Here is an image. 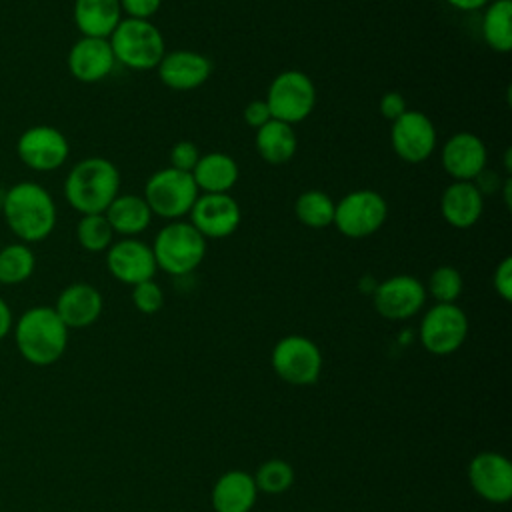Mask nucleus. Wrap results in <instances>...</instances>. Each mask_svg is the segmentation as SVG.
Instances as JSON below:
<instances>
[{"label":"nucleus","mask_w":512,"mask_h":512,"mask_svg":"<svg viewBox=\"0 0 512 512\" xmlns=\"http://www.w3.org/2000/svg\"><path fill=\"white\" fill-rule=\"evenodd\" d=\"M0 214L16 240L36 244L46 240L58 222L52 194L34 180H20L6 188Z\"/></svg>","instance_id":"nucleus-1"},{"label":"nucleus","mask_w":512,"mask_h":512,"mask_svg":"<svg viewBox=\"0 0 512 512\" xmlns=\"http://www.w3.org/2000/svg\"><path fill=\"white\" fill-rule=\"evenodd\" d=\"M68 332L52 306H32L12 324L18 354L34 366L58 362L68 348Z\"/></svg>","instance_id":"nucleus-2"},{"label":"nucleus","mask_w":512,"mask_h":512,"mask_svg":"<svg viewBox=\"0 0 512 512\" xmlns=\"http://www.w3.org/2000/svg\"><path fill=\"white\" fill-rule=\"evenodd\" d=\"M62 192L68 206L78 214H104L120 194V172L108 158H82L68 170Z\"/></svg>","instance_id":"nucleus-3"},{"label":"nucleus","mask_w":512,"mask_h":512,"mask_svg":"<svg viewBox=\"0 0 512 512\" xmlns=\"http://www.w3.org/2000/svg\"><path fill=\"white\" fill-rule=\"evenodd\" d=\"M116 64L130 70H152L166 54L160 28L150 20L122 18L108 38Z\"/></svg>","instance_id":"nucleus-4"},{"label":"nucleus","mask_w":512,"mask_h":512,"mask_svg":"<svg viewBox=\"0 0 512 512\" xmlns=\"http://www.w3.org/2000/svg\"><path fill=\"white\" fill-rule=\"evenodd\" d=\"M206 242L188 220H172L154 238L156 266L170 276H186L202 264Z\"/></svg>","instance_id":"nucleus-5"},{"label":"nucleus","mask_w":512,"mask_h":512,"mask_svg":"<svg viewBox=\"0 0 512 512\" xmlns=\"http://www.w3.org/2000/svg\"><path fill=\"white\" fill-rule=\"evenodd\" d=\"M198 188L190 172L176 170L172 166L156 170L144 184L142 198L154 216H160L168 222L182 220L190 214Z\"/></svg>","instance_id":"nucleus-6"},{"label":"nucleus","mask_w":512,"mask_h":512,"mask_svg":"<svg viewBox=\"0 0 512 512\" xmlns=\"http://www.w3.org/2000/svg\"><path fill=\"white\" fill-rule=\"evenodd\" d=\"M316 98V86L308 74L302 70H282L272 78L264 100L274 120L294 126L312 114Z\"/></svg>","instance_id":"nucleus-7"},{"label":"nucleus","mask_w":512,"mask_h":512,"mask_svg":"<svg viewBox=\"0 0 512 512\" xmlns=\"http://www.w3.org/2000/svg\"><path fill=\"white\" fill-rule=\"evenodd\" d=\"M388 218V202L376 190L360 188L344 194L334 208L332 224L336 230L352 240L376 234Z\"/></svg>","instance_id":"nucleus-8"},{"label":"nucleus","mask_w":512,"mask_h":512,"mask_svg":"<svg viewBox=\"0 0 512 512\" xmlns=\"http://www.w3.org/2000/svg\"><path fill=\"white\" fill-rule=\"evenodd\" d=\"M322 352L314 340L302 334L282 336L270 354L272 370L292 386H310L320 378Z\"/></svg>","instance_id":"nucleus-9"},{"label":"nucleus","mask_w":512,"mask_h":512,"mask_svg":"<svg viewBox=\"0 0 512 512\" xmlns=\"http://www.w3.org/2000/svg\"><path fill=\"white\" fill-rule=\"evenodd\" d=\"M468 328H470L468 316L456 302L454 304L436 302L424 312L420 320L418 336L426 352L434 356H448L466 342Z\"/></svg>","instance_id":"nucleus-10"},{"label":"nucleus","mask_w":512,"mask_h":512,"mask_svg":"<svg viewBox=\"0 0 512 512\" xmlns=\"http://www.w3.org/2000/svg\"><path fill=\"white\" fill-rule=\"evenodd\" d=\"M16 156L34 172H54L68 160L70 142L56 126L34 124L18 134Z\"/></svg>","instance_id":"nucleus-11"},{"label":"nucleus","mask_w":512,"mask_h":512,"mask_svg":"<svg viewBox=\"0 0 512 512\" xmlns=\"http://www.w3.org/2000/svg\"><path fill=\"white\" fill-rule=\"evenodd\" d=\"M390 144L394 154L408 162L420 164L432 156L438 144V132L434 122L420 110H406L392 122Z\"/></svg>","instance_id":"nucleus-12"},{"label":"nucleus","mask_w":512,"mask_h":512,"mask_svg":"<svg viewBox=\"0 0 512 512\" xmlns=\"http://www.w3.org/2000/svg\"><path fill=\"white\" fill-rule=\"evenodd\" d=\"M424 284L410 274H396L376 284L372 302L376 312L392 322L416 316L426 302Z\"/></svg>","instance_id":"nucleus-13"},{"label":"nucleus","mask_w":512,"mask_h":512,"mask_svg":"<svg viewBox=\"0 0 512 512\" xmlns=\"http://www.w3.org/2000/svg\"><path fill=\"white\" fill-rule=\"evenodd\" d=\"M188 218L206 240H222L238 230L242 210L230 194H198Z\"/></svg>","instance_id":"nucleus-14"},{"label":"nucleus","mask_w":512,"mask_h":512,"mask_svg":"<svg viewBox=\"0 0 512 512\" xmlns=\"http://www.w3.org/2000/svg\"><path fill=\"white\" fill-rule=\"evenodd\" d=\"M106 254V268L120 284L136 286L144 280H152L158 266L152 246L140 238H120L110 244Z\"/></svg>","instance_id":"nucleus-15"},{"label":"nucleus","mask_w":512,"mask_h":512,"mask_svg":"<svg viewBox=\"0 0 512 512\" xmlns=\"http://www.w3.org/2000/svg\"><path fill=\"white\" fill-rule=\"evenodd\" d=\"M472 490L490 504H506L512 498V464L500 452H478L468 464Z\"/></svg>","instance_id":"nucleus-16"},{"label":"nucleus","mask_w":512,"mask_h":512,"mask_svg":"<svg viewBox=\"0 0 512 512\" xmlns=\"http://www.w3.org/2000/svg\"><path fill=\"white\" fill-rule=\"evenodd\" d=\"M440 162L444 172L452 180L474 182L488 164L486 144L474 132H456L452 134L440 152Z\"/></svg>","instance_id":"nucleus-17"},{"label":"nucleus","mask_w":512,"mask_h":512,"mask_svg":"<svg viewBox=\"0 0 512 512\" xmlns=\"http://www.w3.org/2000/svg\"><path fill=\"white\" fill-rule=\"evenodd\" d=\"M160 82L176 92H190L200 88L212 74L208 56L196 50L166 52L156 66Z\"/></svg>","instance_id":"nucleus-18"},{"label":"nucleus","mask_w":512,"mask_h":512,"mask_svg":"<svg viewBox=\"0 0 512 512\" xmlns=\"http://www.w3.org/2000/svg\"><path fill=\"white\" fill-rule=\"evenodd\" d=\"M66 66L72 78L84 84H94L110 76L116 60L108 38L80 36L68 50Z\"/></svg>","instance_id":"nucleus-19"},{"label":"nucleus","mask_w":512,"mask_h":512,"mask_svg":"<svg viewBox=\"0 0 512 512\" xmlns=\"http://www.w3.org/2000/svg\"><path fill=\"white\" fill-rule=\"evenodd\" d=\"M52 308L68 330H78L92 326L100 318L104 298L96 286L88 282H72L60 290Z\"/></svg>","instance_id":"nucleus-20"},{"label":"nucleus","mask_w":512,"mask_h":512,"mask_svg":"<svg viewBox=\"0 0 512 512\" xmlns=\"http://www.w3.org/2000/svg\"><path fill=\"white\" fill-rule=\"evenodd\" d=\"M484 212V194L476 182L452 180L440 196V214L452 228L474 226Z\"/></svg>","instance_id":"nucleus-21"},{"label":"nucleus","mask_w":512,"mask_h":512,"mask_svg":"<svg viewBox=\"0 0 512 512\" xmlns=\"http://www.w3.org/2000/svg\"><path fill=\"white\" fill-rule=\"evenodd\" d=\"M258 488L252 474L228 470L212 486L210 502L214 512H250L256 504Z\"/></svg>","instance_id":"nucleus-22"},{"label":"nucleus","mask_w":512,"mask_h":512,"mask_svg":"<svg viewBox=\"0 0 512 512\" xmlns=\"http://www.w3.org/2000/svg\"><path fill=\"white\" fill-rule=\"evenodd\" d=\"M192 178L200 194H230L240 178V168L230 154L214 150L200 156Z\"/></svg>","instance_id":"nucleus-23"},{"label":"nucleus","mask_w":512,"mask_h":512,"mask_svg":"<svg viewBox=\"0 0 512 512\" xmlns=\"http://www.w3.org/2000/svg\"><path fill=\"white\" fill-rule=\"evenodd\" d=\"M72 18L82 36L110 38L124 14L118 0H74Z\"/></svg>","instance_id":"nucleus-24"},{"label":"nucleus","mask_w":512,"mask_h":512,"mask_svg":"<svg viewBox=\"0 0 512 512\" xmlns=\"http://www.w3.org/2000/svg\"><path fill=\"white\" fill-rule=\"evenodd\" d=\"M104 216L114 234L122 238H138L154 218L146 200L138 194H118L104 210Z\"/></svg>","instance_id":"nucleus-25"},{"label":"nucleus","mask_w":512,"mask_h":512,"mask_svg":"<svg viewBox=\"0 0 512 512\" xmlns=\"http://www.w3.org/2000/svg\"><path fill=\"white\" fill-rule=\"evenodd\" d=\"M254 146L258 156L264 162L272 166H280L294 158L298 150V138H296L294 126L272 118L270 122H266L262 128L256 130Z\"/></svg>","instance_id":"nucleus-26"},{"label":"nucleus","mask_w":512,"mask_h":512,"mask_svg":"<svg viewBox=\"0 0 512 512\" xmlns=\"http://www.w3.org/2000/svg\"><path fill=\"white\" fill-rule=\"evenodd\" d=\"M482 38L500 54L512 48V0H492L484 8L482 16Z\"/></svg>","instance_id":"nucleus-27"},{"label":"nucleus","mask_w":512,"mask_h":512,"mask_svg":"<svg viewBox=\"0 0 512 512\" xmlns=\"http://www.w3.org/2000/svg\"><path fill=\"white\" fill-rule=\"evenodd\" d=\"M36 270V254L30 244L20 240L0 246V284L18 286L32 278Z\"/></svg>","instance_id":"nucleus-28"},{"label":"nucleus","mask_w":512,"mask_h":512,"mask_svg":"<svg viewBox=\"0 0 512 512\" xmlns=\"http://www.w3.org/2000/svg\"><path fill=\"white\" fill-rule=\"evenodd\" d=\"M336 202L322 190H306L294 202V214L308 228H326L334 220Z\"/></svg>","instance_id":"nucleus-29"},{"label":"nucleus","mask_w":512,"mask_h":512,"mask_svg":"<svg viewBox=\"0 0 512 512\" xmlns=\"http://www.w3.org/2000/svg\"><path fill=\"white\" fill-rule=\"evenodd\" d=\"M76 240L86 252H106L114 242V230L104 214H84L76 224Z\"/></svg>","instance_id":"nucleus-30"},{"label":"nucleus","mask_w":512,"mask_h":512,"mask_svg":"<svg viewBox=\"0 0 512 512\" xmlns=\"http://www.w3.org/2000/svg\"><path fill=\"white\" fill-rule=\"evenodd\" d=\"M252 478L256 482L258 492H266L274 496V494L286 492L294 484V468L290 466V462L282 458H270L258 466Z\"/></svg>","instance_id":"nucleus-31"},{"label":"nucleus","mask_w":512,"mask_h":512,"mask_svg":"<svg viewBox=\"0 0 512 512\" xmlns=\"http://www.w3.org/2000/svg\"><path fill=\"white\" fill-rule=\"evenodd\" d=\"M424 288H426V294H430L436 302L454 304L464 290V280L458 268L442 264L432 270L428 284Z\"/></svg>","instance_id":"nucleus-32"},{"label":"nucleus","mask_w":512,"mask_h":512,"mask_svg":"<svg viewBox=\"0 0 512 512\" xmlns=\"http://www.w3.org/2000/svg\"><path fill=\"white\" fill-rule=\"evenodd\" d=\"M132 304L142 314H156L164 306V292L160 284L152 278L132 286Z\"/></svg>","instance_id":"nucleus-33"},{"label":"nucleus","mask_w":512,"mask_h":512,"mask_svg":"<svg viewBox=\"0 0 512 512\" xmlns=\"http://www.w3.org/2000/svg\"><path fill=\"white\" fill-rule=\"evenodd\" d=\"M200 156H202V154H200L198 146H196L194 142H190V140H180V142H176V144L170 148V154H168L172 168L182 170V172H190V174H192L194 166L198 164Z\"/></svg>","instance_id":"nucleus-34"},{"label":"nucleus","mask_w":512,"mask_h":512,"mask_svg":"<svg viewBox=\"0 0 512 512\" xmlns=\"http://www.w3.org/2000/svg\"><path fill=\"white\" fill-rule=\"evenodd\" d=\"M492 286L504 302L512 300V258L510 256H506L498 262L494 276H492Z\"/></svg>","instance_id":"nucleus-35"},{"label":"nucleus","mask_w":512,"mask_h":512,"mask_svg":"<svg viewBox=\"0 0 512 512\" xmlns=\"http://www.w3.org/2000/svg\"><path fill=\"white\" fill-rule=\"evenodd\" d=\"M126 18L150 20L162 6V0H118Z\"/></svg>","instance_id":"nucleus-36"},{"label":"nucleus","mask_w":512,"mask_h":512,"mask_svg":"<svg viewBox=\"0 0 512 512\" xmlns=\"http://www.w3.org/2000/svg\"><path fill=\"white\" fill-rule=\"evenodd\" d=\"M406 110H408L406 98L400 92H396V90H390V92L382 94V98L378 102V112L382 114V118H386L390 122L400 118Z\"/></svg>","instance_id":"nucleus-37"},{"label":"nucleus","mask_w":512,"mask_h":512,"mask_svg":"<svg viewBox=\"0 0 512 512\" xmlns=\"http://www.w3.org/2000/svg\"><path fill=\"white\" fill-rule=\"evenodd\" d=\"M244 120H246V124H248L250 128H254V130H258V128H262L266 122H270V120H272V114H270V110H268L266 100H264V98H262V100H250V102L246 104V108H244Z\"/></svg>","instance_id":"nucleus-38"},{"label":"nucleus","mask_w":512,"mask_h":512,"mask_svg":"<svg viewBox=\"0 0 512 512\" xmlns=\"http://www.w3.org/2000/svg\"><path fill=\"white\" fill-rule=\"evenodd\" d=\"M12 324H14L12 308H10L8 302L0 296V340H4V338L12 332Z\"/></svg>","instance_id":"nucleus-39"},{"label":"nucleus","mask_w":512,"mask_h":512,"mask_svg":"<svg viewBox=\"0 0 512 512\" xmlns=\"http://www.w3.org/2000/svg\"><path fill=\"white\" fill-rule=\"evenodd\" d=\"M452 8L462 10V12H474L480 8H486L492 0H446Z\"/></svg>","instance_id":"nucleus-40"},{"label":"nucleus","mask_w":512,"mask_h":512,"mask_svg":"<svg viewBox=\"0 0 512 512\" xmlns=\"http://www.w3.org/2000/svg\"><path fill=\"white\" fill-rule=\"evenodd\" d=\"M4 192H6V188H2V186H0V208H2V200H4Z\"/></svg>","instance_id":"nucleus-41"}]
</instances>
